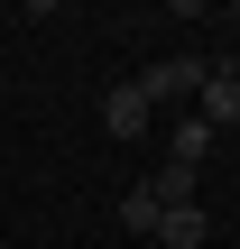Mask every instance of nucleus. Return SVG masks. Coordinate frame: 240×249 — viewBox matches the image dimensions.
<instances>
[{"label":"nucleus","mask_w":240,"mask_h":249,"mask_svg":"<svg viewBox=\"0 0 240 249\" xmlns=\"http://www.w3.org/2000/svg\"><path fill=\"white\" fill-rule=\"evenodd\" d=\"M231 83H240V55H231Z\"/></svg>","instance_id":"nucleus-7"},{"label":"nucleus","mask_w":240,"mask_h":249,"mask_svg":"<svg viewBox=\"0 0 240 249\" xmlns=\"http://www.w3.org/2000/svg\"><path fill=\"white\" fill-rule=\"evenodd\" d=\"M102 129H111V139H139V129H148V92H139V83L102 92Z\"/></svg>","instance_id":"nucleus-4"},{"label":"nucleus","mask_w":240,"mask_h":249,"mask_svg":"<svg viewBox=\"0 0 240 249\" xmlns=\"http://www.w3.org/2000/svg\"><path fill=\"white\" fill-rule=\"evenodd\" d=\"M157 213H166V203H157V185H129V203H120V222H129V231H148V240H157Z\"/></svg>","instance_id":"nucleus-6"},{"label":"nucleus","mask_w":240,"mask_h":249,"mask_svg":"<svg viewBox=\"0 0 240 249\" xmlns=\"http://www.w3.org/2000/svg\"><path fill=\"white\" fill-rule=\"evenodd\" d=\"M203 74H213L203 55H166V65H148V74H139V92H148V102H194V92H203Z\"/></svg>","instance_id":"nucleus-1"},{"label":"nucleus","mask_w":240,"mask_h":249,"mask_svg":"<svg viewBox=\"0 0 240 249\" xmlns=\"http://www.w3.org/2000/svg\"><path fill=\"white\" fill-rule=\"evenodd\" d=\"M203 240H213L203 203H166V213H157V249H203Z\"/></svg>","instance_id":"nucleus-3"},{"label":"nucleus","mask_w":240,"mask_h":249,"mask_svg":"<svg viewBox=\"0 0 240 249\" xmlns=\"http://www.w3.org/2000/svg\"><path fill=\"white\" fill-rule=\"evenodd\" d=\"M194 120H213V139H222V129H240V83H231V65H213V74H203Z\"/></svg>","instance_id":"nucleus-2"},{"label":"nucleus","mask_w":240,"mask_h":249,"mask_svg":"<svg viewBox=\"0 0 240 249\" xmlns=\"http://www.w3.org/2000/svg\"><path fill=\"white\" fill-rule=\"evenodd\" d=\"M203 157H213V120H194V111H185V120H176V148H166V166H185V176H194Z\"/></svg>","instance_id":"nucleus-5"}]
</instances>
